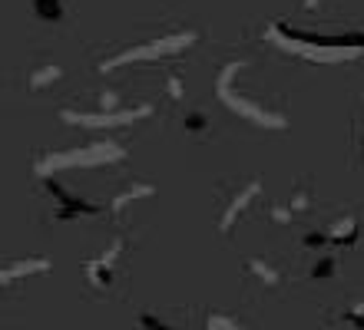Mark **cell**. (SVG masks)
Segmentation results:
<instances>
[{
    "label": "cell",
    "instance_id": "obj_1",
    "mask_svg": "<svg viewBox=\"0 0 364 330\" xmlns=\"http://www.w3.org/2000/svg\"><path fill=\"white\" fill-rule=\"evenodd\" d=\"M272 40H282L285 47L295 50H328V57H345V53H361L364 50V33L355 30V33H341V37H321V33H308V30H291L285 23H275L269 33Z\"/></svg>",
    "mask_w": 364,
    "mask_h": 330
},
{
    "label": "cell",
    "instance_id": "obj_2",
    "mask_svg": "<svg viewBox=\"0 0 364 330\" xmlns=\"http://www.w3.org/2000/svg\"><path fill=\"white\" fill-rule=\"evenodd\" d=\"M40 185L53 198V221H77V218H93V215H103V205H93L87 198L73 195V192L57 182V175H40Z\"/></svg>",
    "mask_w": 364,
    "mask_h": 330
},
{
    "label": "cell",
    "instance_id": "obj_3",
    "mask_svg": "<svg viewBox=\"0 0 364 330\" xmlns=\"http://www.w3.org/2000/svg\"><path fill=\"white\" fill-rule=\"evenodd\" d=\"M116 159H123V152L116 145H90L80 152H50L33 169H37V175H53L57 169H70V165H106Z\"/></svg>",
    "mask_w": 364,
    "mask_h": 330
},
{
    "label": "cell",
    "instance_id": "obj_4",
    "mask_svg": "<svg viewBox=\"0 0 364 330\" xmlns=\"http://www.w3.org/2000/svg\"><path fill=\"white\" fill-rule=\"evenodd\" d=\"M196 33H173V37H163L156 40V43H146V47H136V50H126V53H119V57L106 60L100 70H116V66H126L129 60H149V57H163V53H176V50H186L189 43H196Z\"/></svg>",
    "mask_w": 364,
    "mask_h": 330
},
{
    "label": "cell",
    "instance_id": "obj_5",
    "mask_svg": "<svg viewBox=\"0 0 364 330\" xmlns=\"http://www.w3.org/2000/svg\"><path fill=\"white\" fill-rule=\"evenodd\" d=\"M149 116V106H139V109H129V113H73V109H63L60 119L73 126H83V129H113V126H126Z\"/></svg>",
    "mask_w": 364,
    "mask_h": 330
},
{
    "label": "cell",
    "instance_id": "obj_6",
    "mask_svg": "<svg viewBox=\"0 0 364 330\" xmlns=\"http://www.w3.org/2000/svg\"><path fill=\"white\" fill-rule=\"evenodd\" d=\"M123 248H126V241L123 238H116L103 255L83 261V277H87L93 287H109V284L116 281V261H119V255H123Z\"/></svg>",
    "mask_w": 364,
    "mask_h": 330
},
{
    "label": "cell",
    "instance_id": "obj_7",
    "mask_svg": "<svg viewBox=\"0 0 364 330\" xmlns=\"http://www.w3.org/2000/svg\"><path fill=\"white\" fill-rule=\"evenodd\" d=\"M259 192H262V189H259V182H249V185H245V189H242L239 195L232 198L229 205H225V211H222V221H219L222 231H229L232 221H239V215L252 205V202H255V198H259Z\"/></svg>",
    "mask_w": 364,
    "mask_h": 330
},
{
    "label": "cell",
    "instance_id": "obj_8",
    "mask_svg": "<svg viewBox=\"0 0 364 330\" xmlns=\"http://www.w3.org/2000/svg\"><path fill=\"white\" fill-rule=\"evenodd\" d=\"M40 271H50V261H47V258H27V261L7 264V268H0V287L14 284L17 277H27V274H40Z\"/></svg>",
    "mask_w": 364,
    "mask_h": 330
},
{
    "label": "cell",
    "instance_id": "obj_9",
    "mask_svg": "<svg viewBox=\"0 0 364 330\" xmlns=\"http://www.w3.org/2000/svg\"><path fill=\"white\" fill-rule=\"evenodd\" d=\"M30 10L40 23H63L70 13L67 0H30Z\"/></svg>",
    "mask_w": 364,
    "mask_h": 330
},
{
    "label": "cell",
    "instance_id": "obj_10",
    "mask_svg": "<svg viewBox=\"0 0 364 330\" xmlns=\"http://www.w3.org/2000/svg\"><path fill=\"white\" fill-rule=\"evenodd\" d=\"M325 235H328V245H355L358 238H361V221L348 215L341 221H335Z\"/></svg>",
    "mask_w": 364,
    "mask_h": 330
},
{
    "label": "cell",
    "instance_id": "obj_11",
    "mask_svg": "<svg viewBox=\"0 0 364 330\" xmlns=\"http://www.w3.org/2000/svg\"><path fill=\"white\" fill-rule=\"evenodd\" d=\"M63 76V70H60L57 63H43V66H37L33 73L27 76V86L33 89V93H40V89H47V86H53Z\"/></svg>",
    "mask_w": 364,
    "mask_h": 330
},
{
    "label": "cell",
    "instance_id": "obj_12",
    "mask_svg": "<svg viewBox=\"0 0 364 330\" xmlns=\"http://www.w3.org/2000/svg\"><path fill=\"white\" fill-rule=\"evenodd\" d=\"M245 268H249V274H255V277H259L265 287H275V284H282V271H278L275 264L265 261V258H249V264H245Z\"/></svg>",
    "mask_w": 364,
    "mask_h": 330
},
{
    "label": "cell",
    "instance_id": "obj_13",
    "mask_svg": "<svg viewBox=\"0 0 364 330\" xmlns=\"http://www.w3.org/2000/svg\"><path fill=\"white\" fill-rule=\"evenodd\" d=\"M209 116L202 113V109H189V113L182 116V132H189V136H205L209 132Z\"/></svg>",
    "mask_w": 364,
    "mask_h": 330
},
{
    "label": "cell",
    "instance_id": "obj_14",
    "mask_svg": "<svg viewBox=\"0 0 364 330\" xmlns=\"http://www.w3.org/2000/svg\"><path fill=\"white\" fill-rule=\"evenodd\" d=\"M149 195H156L153 185H129L126 192H119V195H116L113 205H116V208H126V205H133L136 198H149Z\"/></svg>",
    "mask_w": 364,
    "mask_h": 330
},
{
    "label": "cell",
    "instance_id": "obj_15",
    "mask_svg": "<svg viewBox=\"0 0 364 330\" xmlns=\"http://www.w3.org/2000/svg\"><path fill=\"white\" fill-rule=\"evenodd\" d=\"M335 274H338V258L321 255L315 261V268H311V281H328V277H335Z\"/></svg>",
    "mask_w": 364,
    "mask_h": 330
},
{
    "label": "cell",
    "instance_id": "obj_16",
    "mask_svg": "<svg viewBox=\"0 0 364 330\" xmlns=\"http://www.w3.org/2000/svg\"><path fill=\"white\" fill-rule=\"evenodd\" d=\"M205 330H245V327L235 317H229V314H212L205 321Z\"/></svg>",
    "mask_w": 364,
    "mask_h": 330
},
{
    "label": "cell",
    "instance_id": "obj_17",
    "mask_svg": "<svg viewBox=\"0 0 364 330\" xmlns=\"http://www.w3.org/2000/svg\"><path fill=\"white\" fill-rule=\"evenodd\" d=\"M139 330H179V327H173L169 321H163V317H156V314L143 311V314H139Z\"/></svg>",
    "mask_w": 364,
    "mask_h": 330
},
{
    "label": "cell",
    "instance_id": "obj_18",
    "mask_svg": "<svg viewBox=\"0 0 364 330\" xmlns=\"http://www.w3.org/2000/svg\"><path fill=\"white\" fill-rule=\"evenodd\" d=\"M308 205H311V195H308L305 189H295V192H291V198H288V208H291V211H305Z\"/></svg>",
    "mask_w": 364,
    "mask_h": 330
},
{
    "label": "cell",
    "instance_id": "obj_19",
    "mask_svg": "<svg viewBox=\"0 0 364 330\" xmlns=\"http://www.w3.org/2000/svg\"><path fill=\"white\" fill-rule=\"evenodd\" d=\"M301 241H305L308 248H321V245H328V235H325V231H308Z\"/></svg>",
    "mask_w": 364,
    "mask_h": 330
},
{
    "label": "cell",
    "instance_id": "obj_20",
    "mask_svg": "<svg viewBox=\"0 0 364 330\" xmlns=\"http://www.w3.org/2000/svg\"><path fill=\"white\" fill-rule=\"evenodd\" d=\"M345 321L355 324L358 330H364V307H351V311H345Z\"/></svg>",
    "mask_w": 364,
    "mask_h": 330
},
{
    "label": "cell",
    "instance_id": "obj_21",
    "mask_svg": "<svg viewBox=\"0 0 364 330\" xmlns=\"http://www.w3.org/2000/svg\"><path fill=\"white\" fill-rule=\"evenodd\" d=\"M166 86H169V93H173L176 99H182V86H179V79H176V76H173V79H169Z\"/></svg>",
    "mask_w": 364,
    "mask_h": 330
},
{
    "label": "cell",
    "instance_id": "obj_22",
    "mask_svg": "<svg viewBox=\"0 0 364 330\" xmlns=\"http://www.w3.org/2000/svg\"><path fill=\"white\" fill-rule=\"evenodd\" d=\"M325 0H305V10H315V7H321Z\"/></svg>",
    "mask_w": 364,
    "mask_h": 330
},
{
    "label": "cell",
    "instance_id": "obj_23",
    "mask_svg": "<svg viewBox=\"0 0 364 330\" xmlns=\"http://www.w3.org/2000/svg\"><path fill=\"white\" fill-rule=\"evenodd\" d=\"M0 291H4V287H0Z\"/></svg>",
    "mask_w": 364,
    "mask_h": 330
}]
</instances>
